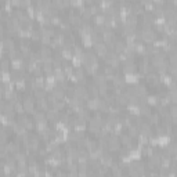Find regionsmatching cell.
Returning a JSON list of instances; mask_svg holds the SVG:
<instances>
[{
	"label": "cell",
	"mask_w": 177,
	"mask_h": 177,
	"mask_svg": "<svg viewBox=\"0 0 177 177\" xmlns=\"http://www.w3.org/2000/svg\"><path fill=\"white\" fill-rule=\"evenodd\" d=\"M108 148H110V151H118L120 148V138H118L116 136H111L110 138H108Z\"/></svg>",
	"instance_id": "obj_1"
},
{
	"label": "cell",
	"mask_w": 177,
	"mask_h": 177,
	"mask_svg": "<svg viewBox=\"0 0 177 177\" xmlns=\"http://www.w3.org/2000/svg\"><path fill=\"white\" fill-rule=\"evenodd\" d=\"M141 37L144 39V42L151 43V42L155 40V32L152 31L151 28H150V29H143V35H141Z\"/></svg>",
	"instance_id": "obj_2"
},
{
	"label": "cell",
	"mask_w": 177,
	"mask_h": 177,
	"mask_svg": "<svg viewBox=\"0 0 177 177\" xmlns=\"http://www.w3.org/2000/svg\"><path fill=\"white\" fill-rule=\"evenodd\" d=\"M88 91L87 88L83 87V86H78L75 88V97H79V98H87Z\"/></svg>",
	"instance_id": "obj_3"
},
{
	"label": "cell",
	"mask_w": 177,
	"mask_h": 177,
	"mask_svg": "<svg viewBox=\"0 0 177 177\" xmlns=\"http://www.w3.org/2000/svg\"><path fill=\"white\" fill-rule=\"evenodd\" d=\"M24 107H25V111H28V112H31V114L35 112V111H33L35 110V101L32 98H29V97L24 100Z\"/></svg>",
	"instance_id": "obj_4"
},
{
	"label": "cell",
	"mask_w": 177,
	"mask_h": 177,
	"mask_svg": "<svg viewBox=\"0 0 177 177\" xmlns=\"http://www.w3.org/2000/svg\"><path fill=\"white\" fill-rule=\"evenodd\" d=\"M136 71V65L133 63H131L130 60L129 61H126L125 64V67H123V72L125 73H133Z\"/></svg>",
	"instance_id": "obj_5"
},
{
	"label": "cell",
	"mask_w": 177,
	"mask_h": 177,
	"mask_svg": "<svg viewBox=\"0 0 177 177\" xmlns=\"http://www.w3.org/2000/svg\"><path fill=\"white\" fill-rule=\"evenodd\" d=\"M28 147H29L31 150H33V151H36L37 148H39V140H37V137H31Z\"/></svg>",
	"instance_id": "obj_6"
},
{
	"label": "cell",
	"mask_w": 177,
	"mask_h": 177,
	"mask_svg": "<svg viewBox=\"0 0 177 177\" xmlns=\"http://www.w3.org/2000/svg\"><path fill=\"white\" fill-rule=\"evenodd\" d=\"M126 25H129V26H133L134 28L136 25H137V15L136 14H133V15H129L127 17V20H126Z\"/></svg>",
	"instance_id": "obj_7"
},
{
	"label": "cell",
	"mask_w": 177,
	"mask_h": 177,
	"mask_svg": "<svg viewBox=\"0 0 177 177\" xmlns=\"http://www.w3.org/2000/svg\"><path fill=\"white\" fill-rule=\"evenodd\" d=\"M125 48H126V46H125V43L123 42H116L114 44V50L116 53H119V54H122V53L125 51Z\"/></svg>",
	"instance_id": "obj_8"
},
{
	"label": "cell",
	"mask_w": 177,
	"mask_h": 177,
	"mask_svg": "<svg viewBox=\"0 0 177 177\" xmlns=\"http://www.w3.org/2000/svg\"><path fill=\"white\" fill-rule=\"evenodd\" d=\"M64 90L63 88H58V87H55V88H53V96L55 97L57 100H63L64 98Z\"/></svg>",
	"instance_id": "obj_9"
},
{
	"label": "cell",
	"mask_w": 177,
	"mask_h": 177,
	"mask_svg": "<svg viewBox=\"0 0 177 177\" xmlns=\"http://www.w3.org/2000/svg\"><path fill=\"white\" fill-rule=\"evenodd\" d=\"M103 39H104L107 43H111L112 40H114V33L111 31H105L104 33H103Z\"/></svg>",
	"instance_id": "obj_10"
},
{
	"label": "cell",
	"mask_w": 177,
	"mask_h": 177,
	"mask_svg": "<svg viewBox=\"0 0 177 177\" xmlns=\"http://www.w3.org/2000/svg\"><path fill=\"white\" fill-rule=\"evenodd\" d=\"M50 55H51V50H50V48H48L47 46H44V47L42 48V57H43V58H48Z\"/></svg>",
	"instance_id": "obj_11"
},
{
	"label": "cell",
	"mask_w": 177,
	"mask_h": 177,
	"mask_svg": "<svg viewBox=\"0 0 177 177\" xmlns=\"http://www.w3.org/2000/svg\"><path fill=\"white\" fill-rule=\"evenodd\" d=\"M63 57L67 58V60H71V58H72V51H71L69 48H64L63 50Z\"/></svg>",
	"instance_id": "obj_12"
},
{
	"label": "cell",
	"mask_w": 177,
	"mask_h": 177,
	"mask_svg": "<svg viewBox=\"0 0 177 177\" xmlns=\"http://www.w3.org/2000/svg\"><path fill=\"white\" fill-rule=\"evenodd\" d=\"M4 47L6 48H8V50H11V48H14V43H13V40L11 39H4Z\"/></svg>",
	"instance_id": "obj_13"
},
{
	"label": "cell",
	"mask_w": 177,
	"mask_h": 177,
	"mask_svg": "<svg viewBox=\"0 0 177 177\" xmlns=\"http://www.w3.org/2000/svg\"><path fill=\"white\" fill-rule=\"evenodd\" d=\"M169 114L172 115V118H177V105H173L169 111Z\"/></svg>",
	"instance_id": "obj_14"
},
{
	"label": "cell",
	"mask_w": 177,
	"mask_h": 177,
	"mask_svg": "<svg viewBox=\"0 0 177 177\" xmlns=\"http://www.w3.org/2000/svg\"><path fill=\"white\" fill-rule=\"evenodd\" d=\"M8 60H6V58H3V63H1V65H3V72H6L7 71V68H8Z\"/></svg>",
	"instance_id": "obj_15"
},
{
	"label": "cell",
	"mask_w": 177,
	"mask_h": 177,
	"mask_svg": "<svg viewBox=\"0 0 177 177\" xmlns=\"http://www.w3.org/2000/svg\"><path fill=\"white\" fill-rule=\"evenodd\" d=\"M150 118H151L152 123H158V120H159V116H158V115H154V114L150 115Z\"/></svg>",
	"instance_id": "obj_16"
},
{
	"label": "cell",
	"mask_w": 177,
	"mask_h": 177,
	"mask_svg": "<svg viewBox=\"0 0 177 177\" xmlns=\"http://www.w3.org/2000/svg\"><path fill=\"white\" fill-rule=\"evenodd\" d=\"M35 118H36V120L39 122V120H43L44 119V112H39V114L35 115Z\"/></svg>",
	"instance_id": "obj_17"
},
{
	"label": "cell",
	"mask_w": 177,
	"mask_h": 177,
	"mask_svg": "<svg viewBox=\"0 0 177 177\" xmlns=\"http://www.w3.org/2000/svg\"><path fill=\"white\" fill-rule=\"evenodd\" d=\"M170 101H172V100L169 98V97H163V98H162V101H161V104L165 107V105H167L169 103H170Z\"/></svg>",
	"instance_id": "obj_18"
},
{
	"label": "cell",
	"mask_w": 177,
	"mask_h": 177,
	"mask_svg": "<svg viewBox=\"0 0 177 177\" xmlns=\"http://www.w3.org/2000/svg\"><path fill=\"white\" fill-rule=\"evenodd\" d=\"M147 104H148V105L156 104V97H150V98H148V101H147Z\"/></svg>",
	"instance_id": "obj_19"
},
{
	"label": "cell",
	"mask_w": 177,
	"mask_h": 177,
	"mask_svg": "<svg viewBox=\"0 0 177 177\" xmlns=\"http://www.w3.org/2000/svg\"><path fill=\"white\" fill-rule=\"evenodd\" d=\"M22 7H31V0H21Z\"/></svg>",
	"instance_id": "obj_20"
},
{
	"label": "cell",
	"mask_w": 177,
	"mask_h": 177,
	"mask_svg": "<svg viewBox=\"0 0 177 177\" xmlns=\"http://www.w3.org/2000/svg\"><path fill=\"white\" fill-rule=\"evenodd\" d=\"M71 4L75 6V7H76V6H80L82 4V0H71Z\"/></svg>",
	"instance_id": "obj_21"
}]
</instances>
